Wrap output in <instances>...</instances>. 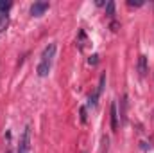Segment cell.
<instances>
[{
	"label": "cell",
	"instance_id": "8",
	"mask_svg": "<svg viewBox=\"0 0 154 153\" xmlns=\"http://www.w3.org/2000/svg\"><path fill=\"white\" fill-rule=\"evenodd\" d=\"M106 15L113 18V15H115V4H113V2H108V4H106Z\"/></svg>",
	"mask_w": 154,
	"mask_h": 153
},
{
	"label": "cell",
	"instance_id": "6",
	"mask_svg": "<svg viewBox=\"0 0 154 153\" xmlns=\"http://www.w3.org/2000/svg\"><path fill=\"white\" fill-rule=\"evenodd\" d=\"M127 96H124L122 97V101H120V105H122V110H120V117H122V122H125V106H127Z\"/></svg>",
	"mask_w": 154,
	"mask_h": 153
},
{
	"label": "cell",
	"instance_id": "5",
	"mask_svg": "<svg viewBox=\"0 0 154 153\" xmlns=\"http://www.w3.org/2000/svg\"><path fill=\"white\" fill-rule=\"evenodd\" d=\"M118 128V112H116V105H111V130L115 132Z\"/></svg>",
	"mask_w": 154,
	"mask_h": 153
},
{
	"label": "cell",
	"instance_id": "2",
	"mask_svg": "<svg viewBox=\"0 0 154 153\" xmlns=\"http://www.w3.org/2000/svg\"><path fill=\"white\" fill-rule=\"evenodd\" d=\"M31 151V126L27 124L23 128V133L20 137V144H18V153H29Z\"/></svg>",
	"mask_w": 154,
	"mask_h": 153
},
{
	"label": "cell",
	"instance_id": "7",
	"mask_svg": "<svg viewBox=\"0 0 154 153\" xmlns=\"http://www.w3.org/2000/svg\"><path fill=\"white\" fill-rule=\"evenodd\" d=\"M7 24H9V18H7V15H2V13H0V33H2V31H5Z\"/></svg>",
	"mask_w": 154,
	"mask_h": 153
},
{
	"label": "cell",
	"instance_id": "3",
	"mask_svg": "<svg viewBox=\"0 0 154 153\" xmlns=\"http://www.w3.org/2000/svg\"><path fill=\"white\" fill-rule=\"evenodd\" d=\"M47 9H48V2H34L31 5V15L32 16H41Z\"/></svg>",
	"mask_w": 154,
	"mask_h": 153
},
{
	"label": "cell",
	"instance_id": "10",
	"mask_svg": "<svg viewBox=\"0 0 154 153\" xmlns=\"http://www.w3.org/2000/svg\"><path fill=\"white\" fill-rule=\"evenodd\" d=\"M88 61H90V65H97V63H99V56H97V54H93V56H90V60H88Z\"/></svg>",
	"mask_w": 154,
	"mask_h": 153
},
{
	"label": "cell",
	"instance_id": "4",
	"mask_svg": "<svg viewBox=\"0 0 154 153\" xmlns=\"http://www.w3.org/2000/svg\"><path fill=\"white\" fill-rule=\"evenodd\" d=\"M147 70H149V69H147V56L142 54V56L138 58V72H140V76H145Z\"/></svg>",
	"mask_w": 154,
	"mask_h": 153
},
{
	"label": "cell",
	"instance_id": "1",
	"mask_svg": "<svg viewBox=\"0 0 154 153\" xmlns=\"http://www.w3.org/2000/svg\"><path fill=\"white\" fill-rule=\"evenodd\" d=\"M54 56H56V43H48L43 52H41V60L38 63V76L45 77L48 76L50 69H52V61H54Z\"/></svg>",
	"mask_w": 154,
	"mask_h": 153
},
{
	"label": "cell",
	"instance_id": "12",
	"mask_svg": "<svg viewBox=\"0 0 154 153\" xmlns=\"http://www.w3.org/2000/svg\"><path fill=\"white\" fill-rule=\"evenodd\" d=\"M81 121H82V122H86V108H84V106L81 108Z\"/></svg>",
	"mask_w": 154,
	"mask_h": 153
},
{
	"label": "cell",
	"instance_id": "11",
	"mask_svg": "<svg viewBox=\"0 0 154 153\" xmlns=\"http://www.w3.org/2000/svg\"><path fill=\"white\" fill-rule=\"evenodd\" d=\"M127 5H131V7H133V5H134V7H140V5H143V2H134V0H129V2H127Z\"/></svg>",
	"mask_w": 154,
	"mask_h": 153
},
{
	"label": "cell",
	"instance_id": "9",
	"mask_svg": "<svg viewBox=\"0 0 154 153\" xmlns=\"http://www.w3.org/2000/svg\"><path fill=\"white\" fill-rule=\"evenodd\" d=\"M11 9V2H0V13L7 15V11Z\"/></svg>",
	"mask_w": 154,
	"mask_h": 153
}]
</instances>
